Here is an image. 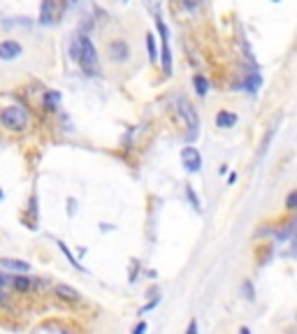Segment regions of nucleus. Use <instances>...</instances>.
<instances>
[{
  "mask_svg": "<svg viewBox=\"0 0 297 334\" xmlns=\"http://www.w3.org/2000/svg\"><path fill=\"white\" fill-rule=\"evenodd\" d=\"M272 2H281V0H272Z\"/></svg>",
  "mask_w": 297,
  "mask_h": 334,
  "instance_id": "obj_27",
  "label": "nucleus"
},
{
  "mask_svg": "<svg viewBox=\"0 0 297 334\" xmlns=\"http://www.w3.org/2000/svg\"><path fill=\"white\" fill-rule=\"evenodd\" d=\"M142 332H147V325H144V323H140V325L135 328V334H142Z\"/></svg>",
  "mask_w": 297,
  "mask_h": 334,
  "instance_id": "obj_23",
  "label": "nucleus"
},
{
  "mask_svg": "<svg viewBox=\"0 0 297 334\" xmlns=\"http://www.w3.org/2000/svg\"><path fill=\"white\" fill-rule=\"evenodd\" d=\"M147 2V7L153 12V16H158L160 14V5H162V0H144Z\"/></svg>",
  "mask_w": 297,
  "mask_h": 334,
  "instance_id": "obj_16",
  "label": "nucleus"
},
{
  "mask_svg": "<svg viewBox=\"0 0 297 334\" xmlns=\"http://www.w3.org/2000/svg\"><path fill=\"white\" fill-rule=\"evenodd\" d=\"M56 295H58V297H63V300H68V302H77V300H79V293H77L74 288L65 286V283H58V286H56Z\"/></svg>",
  "mask_w": 297,
  "mask_h": 334,
  "instance_id": "obj_8",
  "label": "nucleus"
},
{
  "mask_svg": "<svg viewBox=\"0 0 297 334\" xmlns=\"http://www.w3.org/2000/svg\"><path fill=\"white\" fill-rule=\"evenodd\" d=\"M286 207H288V209H295L297 207V190H291L288 200H286Z\"/></svg>",
  "mask_w": 297,
  "mask_h": 334,
  "instance_id": "obj_19",
  "label": "nucleus"
},
{
  "mask_svg": "<svg viewBox=\"0 0 297 334\" xmlns=\"http://www.w3.org/2000/svg\"><path fill=\"white\" fill-rule=\"evenodd\" d=\"M0 123L7 130L19 133V130H23L28 126V114H26V109H21V107H7L0 112Z\"/></svg>",
  "mask_w": 297,
  "mask_h": 334,
  "instance_id": "obj_2",
  "label": "nucleus"
},
{
  "mask_svg": "<svg viewBox=\"0 0 297 334\" xmlns=\"http://www.w3.org/2000/svg\"><path fill=\"white\" fill-rule=\"evenodd\" d=\"M260 81H263V79H260V74H251V79H249V84H246V88L253 93V91L260 86Z\"/></svg>",
  "mask_w": 297,
  "mask_h": 334,
  "instance_id": "obj_18",
  "label": "nucleus"
},
{
  "mask_svg": "<svg viewBox=\"0 0 297 334\" xmlns=\"http://www.w3.org/2000/svg\"><path fill=\"white\" fill-rule=\"evenodd\" d=\"M186 195H188V200H190V204H193V207L197 209V211H200V200H197V195H195V190H193V188L190 186H186Z\"/></svg>",
  "mask_w": 297,
  "mask_h": 334,
  "instance_id": "obj_17",
  "label": "nucleus"
},
{
  "mask_svg": "<svg viewBox=\"0 0 297 334\" xmlns=\"http://www.w3.org/2000/svg\"><path fill=\"white\" fill-rule=\"evenodd\" d=\"M244 295H246V300H253V297H256V295H253V288H251V283L249 281H246V283H244Z\"/></svg>",
  "mask_w": 297,
  "mask_h": 334,
  "instance_id": "obj_20",
  "label": "nucleus"
},
{
  "mask_svg": "<svg viewBox=\"0 0 297 334\" xmlns=\"http://www.w3.org/2000/svg\"><path fill=\"white\" fill-rule=\"evenodd\" d=\"M123 2H128V0H123Z\"/></svg>",
  "mask_w": 297,
  "mask_h": 334,
  "instance_id": "obj_28",
  "label": "nucleus"
},
{
  "mask_svg": "<svg viewBox=\"0 0 297 334\" xmlns=\"http://www.w3.org/2000/svg\"><path fill=\"white\" fill-rule=\"evenodd\" d=\"M216 126L221 128V130L237 126V114L235 112H228V109H221V112L216 114Z\"/></svg>",
  "mask_w": 297,
  "mask_h": 334,
  "instance_id": "obj_7",
  "label": "nucleus"
},
{
  "mask_svg": "<svg viewBox=\"0 0 297 334\" xmlns=\"http://www.w3.org/2000/svg\"><path fill=\"white\" fill-rule=\"evenodd\" d=\"M176 109H179V114H181V119L186 121V126H188V130H190V137H195L197 130H200V119H197L195 107H193L186 98H179Z\"/></svg>",
  "mask_w": 297,
  "mask_h": 334,
  "instance_id": "obj_3",
  "label": "nucleus"
},
{
  "mask_svg": "<svg viewBox=\"0 0 297 334\" xmlns=\"http://www.w3.org/2000/svg\"><path fill=\"white\" fill-rule=\"evenodd\" d=\"M2 197H5V193H2V188H0V200H2Z\"/></svg>",
  "mask_w": 297,
  "mask_h": 334,
  "instance_id": "obj_26",
  "label": "nucleus"
},
{
  "mask_svg": "<svg viewBox=\"0 0 297 334\" xmlns=\"http://www.w3.org/2000/svg\"><path fill=\"white\" fill-rule=\"evenodd\" d=\"M2 283H5V276L0 274V288H2Z\"/></svg>",
  "mask_w": 297,
  "mask_h": 334,
  "instance_id": "obj_25",
  "label": "nucleus"
},
{
  "mask_svg": "<svg viewBox=\"0 0 297 334\" xmlns=\"http://www.w3.org/2000/svg\"><path fill=\"white\" fill-rule=\"evenodd\" d=\"M56 244H58V248H61V251H63V255H65V258H68V260H70V265H74V269H79V272H86V267H84V265H81V262L77 260V258H74L72 253H70V248L65 246L63 241H58V239H56Z\"/></svg>",
  "mask_w": 297,
  "mask_h": 334,
  "instance_id": "obj_13",
  "label": "nucleus"
},
{
  "mask_svg": "<svg viewBox=\"0 0 297 334\" xmlns=\"http://www.w3.org/2000/svg\"><path fill=\"white\" fill-rule=\"evenodd\" d=\"M77 44H79V51H77V60L74 63H79V67L88 77L98 74V51H95L93 42L88 40L86 35H77Z\"/></svg>",
  "mask_w": 297,
  "mask_h": 334,
  "instance_id": "obj_1",
  "label": "nucleus"
},
{
  "mask_svg": "<svg viewBox=\"0 0 297 334\" xmlns=\"http://www.w3.org/2000/svg\"><path fill=\"white\" fill-rule=\"evenodd\" d=\"M183 5L193 9V7H197V5H200V0H183Z\"/></svg>",
  "mask_w": 297,
  "mask_h": 334,
  "instance_id": "obj_22",
  "label": "nucleus"
},
{
  "mask_svg": "<svg viewBox=\"0 0 297 334\" xmlns=\"http://www.w3.org/2000/svg\"><path fill=\"white\" fill-rule=\"evenodd\" d=\"M0 265L7 269H14V272H28L30 269V265L28 262H21V260H14V258H2L0 260Z\"/></svg>",
  "mask_w": 297,
  "mask_h": 334,
  "instance_id": "obj_10",
  "label": "nucleus"
},
{
  "mask_svg": "<svg viewBox=\"0 0 297 334\" xmlns=\"http://www.w3.org/2000/svg\"><path fill=\"white\" fill-rule=\"evenodd\" d=\"M181 163H183L186 172L197 174L200 167H202V156H200V151L195 147H186V149H181Z\"/></svg>",
  "mask_w": 297,
  "mask_h": 334,
  "instance_id": "obj_4",
  "label": "nucleus"
},
{
  "mask_svg": "<svg viewBox=\"0 0 297 334\" xmlns=\"http://www.w3.org/2000/svg\"><path fill=\"white\" fill-rule=\"evenodd\" d=\"M188 332H190V334L197 332V325H195V323H190V325H188Z\"/></svg>",
  "mask_w": 297,
  "mask_h": 334,
  "instance_id": "obj_24",
  "label": "nucleus"
},
{
  "mask_svg": "<svg viewBox=\"0 0 297 334\" xmlns=\"http://www.w3.org/2000/svg\"><path fill=\"white\" fill-rule=\"evenodd\" d=\"M12 286L16 288V290H28V288H30V279H26V276H14Z\"/></svg>",
  "mask_w": 297,
  "mask_h": 334,
  "instance_id": "obj_14",
  "label": "nucleus"
},
{
  "mask_svg": "<svg viewBox=\"0 0 297 334\" xmlns=\"http://www.w3.org/2000/svg\"><path fill=\"white\" fill-rule=\"evenodd\" d=\"M107 56L112 63H119V65H121V63H126V60L130 58V47L123 40H114L107 44Z\"/></svg>",
  "mask_w": 297,
  "mask_h": 334,
  "instance_id": "obj_5",
  "label": "nucleus"
},
{
  "mask_svg": "<svg viewBox=\"0 0 297 334\" xmlns=\"http://www.w3.org/2000/svg\"><path fill=\"white\" fill-rule=\"evenodd\" d=\"M144 44H147V51H148V58L158 60V44H155V35L153 33H147V37H144Z\"/></svg>",
  "mask_w": 297,
  "mask_h": 334,
  "instance_id": "obj_12",
  "label": "nucleus"
},
{
  "mask_svg": "<svg viewBox=\"0 0 297 334\" xmlns=\"http://www.w3.org/2000/svg\"><path fill=\"white\" fill-rule=\"evenodd\" d=\"M23 54V47L14 40H5L0 42V60H14Z\"/></svg>",
  "mask_w": 297,
  "mask_h": 334,
  "instance_id": "obj_6",
  "label": "nucleus"
},
{
  "mask_svg": "<svg viewBox=\"0 0 297 334\" xmlns=\"http://www.w3.org/2000/svg\"><path fill=\"white\" fill-rule=\"evenodd\" d=\"M193 86H195V93L200 95V98H204V95L209 93V81H207V77H202V74L193 77Z\"/></svg>",
  "mask_w": 297,
  "mask_h": 334,
  "instance_id": "obj_11",
  "label": "nucleus"
},
{
  "mask_svg": "<svg viewBox=\"0 0 297 334\" xmlns=\"http://www.w3.org/2000/svg\"><path fill=\"white\" fill-rule=\"evenodd\" d=\"M74 211H77V202H74L72 197H70V200H68V216H72Z\"/></svg>",
  "mask_w": 297,
  "mask_h": 334,
  "instance_id": "obj_21",
  "label": "nucleus"
},
{
  "mask_svg": "<svg viewBox=\"0 0 297 334\" xmlns=\"http://www.w3.org/2000/svg\"><path fill=\"white\" fill-rule=\"evenodd\" d=\"M58 100H61V95L56 93V91L47 93V109H49V112H54V109L58 107Z\"/></svg>",
  "mask_w": 297,
  "mask_h": 334,
  "instance_id": "obj_15",
  "label": "nucleus"
},
{
  "mask_svg": "<svg viewBox=\"0 0 297 334\" xmlns=\"http://www.w3.org/2000/svg\"><path fill=\"white\" fill-rule=\"evenodd\" d=\"M54 9H51V0H42V14H40V23L49 26V23H54Z\"/></svg>",
  "mask_w": 297,
  "mask_h": 334,
  "instance_id": "obj_9",
  "label": "nucleus"
},
{
  "mask_svg": "<svg viewBox=\"0 0 297 334\" xmlns=\"http://www.w3.org/2000/svg\"><path fill=\"white\" fill-rule=\"evenodd\" d=\"M72 2H74V0H72Z\"/></svg>",
  "mask_w": 297,
  "mask_h": 334,
  "instance_id": "obj_29",
  "label": "nucleus"
}]
</instances>
